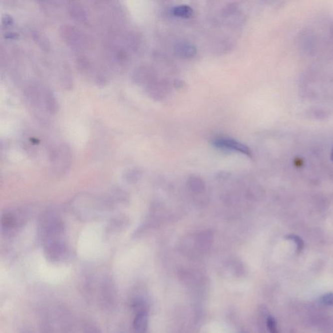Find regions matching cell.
<instances>
[{"label":"cell","mask_w":333,"mask_h":333,"mask_svg":"<svg viewBox=\"0 0 333 333\" xmlns=\"http://www.w3.org/2000/svg\"><path fill=\"white\" fill-rule=\"evenodd\" d=\"M102 206L107 207L106 202H102L89 195H80L72 202L74 214L82 220H94L99 216Z\"/></svg>","instance_id":"obj_1"},{"label":"cell","mask_w":333,"mask_h":333,"mask_svg":"<svg viewBox=\"0 0 333 333\" xmlns=\"http://www.w3.org/2000/svg\"><path fill=\"white\" fill-rule=\"evenodd\" d=\"M64 232L63 221L57 216L47 213L40 221L39 233L43 244L45 243L61 239Z\"/></svg>","instance_id":"obj_2"},{"label":"cell","mask_w":333,"mask_h":333,"mask_svg":"<svg viewBox=\"0 0 333 333\" xmlns=\"http://www.w3.org/2000/svg\"><path fill=\"white\" fill-rule=\"evenodd\" d=\"M25 210L15 209L4 213L1 218L2 231L5 235L12 236L25 225L27 221Z\"/></svg>","instance_id":"obj_3"},{"label":"cell","mask_w":333,"mask_h":333,"mask_svg":"<svg viewBox=\"0 0 333 333\" xmlns=\"http://www.w3.org/2000/svg\"><path fill=\"white\" fill-rule=\"evenodd\" d=\"M72 161V153L68 146L61 145L51 154V163L57 175H64L69 169Z\"/></svg>","instance_id":"obj_4"},{"label":"cell","mask_w":333,"mask_h":333,"mask_svg":"<svg viewBox=\"0 0 333 333\" xmlns=\"http://www.w3.org/2000/svg\"><path fill=\"white\" fill-rule=\"evenodd\" d=\"M43 245L45 257L53 263L63 261L69 255L68 246L61 239L51 240Z\"/></svg>","instance_id":"obj_5"},{"label":"cell","mask_w":333,"mask_h":333,"mask_svg":"<svg viewBox=\"0 0 333 333\" xmlns=\"http://www.w3.org/2000/svg\"><path fill=\"white\" fill-rule=\"evenodd\" d=\"M62 38L68 45L74 48H81L84 40V36L76 27L70 25H62L60 29Z\"/></svg>","instance_id":"obj_6"},{"label":"cell","mask_w":333,"mask_h":333,"mask_svg":"<svg viewBox=\"0 0 333 333\" xmlns=\"http://www.w3.org/2000/svg\"><path fill=\"white\" fill-rule=\"evenodd\" d=\"M213 145L215 147L218 148V149L234 150V151L240 152V153L249 157L251 156V154H252L250 149L248 147L233 139H216L213 141Z\"/></svg>","instance_id":"obj_7"},{"label":"cell","mask_w":333,"mask_h":333,"mask_svg":"<svg viewBox=\"0 0 333 333\" xmlns=\"http://www.w3.org/2000/svg\"><path fill=\"white\" fill-rule=\"evenodd\" d=\"M129 200L128 193L121 188H115L109 195L106 201L107 208H113L119 205H124Z\"/></svg>","instance_id":"obj_8"},{"label":"cell","mask_w":333,"mask_h":333,"mask_svg":"<svg viewBox=\"0 0 333 333\" xmlns=\"http://www.w3.org/2000/svg\"><path fill=\"white\" fill-rule=\"evenodd\" d=\"M68 10L70 16L75 20L82 23L87 21V15L85 10L83 6L78 2H70L68 5Z\"/></svg>","instance_id":"obj_9"},{"label":"cell","mask_w":333,"mask_h":333,"mask_svg":"<svg viewBox=\"0 0 333 333\" xmlns=\"http://www.w3.org/2000/svg\"><path fill=\"white\" fill-rule=\"evenodd\" d=\"M149 324L148 314L145 310L138 311L133 322L135 332L136 333H146Z\"/></svg>","instance_id":"obj_10"},{"label":"cell","mask_w":333,"mask_h":333,"mask_svg":"<svg viewBox=\"0 0 333 333\" xmlns=\"http://www.w3.org/2000/svg\"><path fill=\"white\" fill-rule=\"evenodd\" d=\"M214 241V235L211 231H205L200 233L196 238L197 249L200 251L209 250Z\"/></svg>","instance_id":"obj_11"},{"label":"cell","mask_w":333,"mask_h":333,"mask_svg":"<svg viewBox=\"0 0 333 333\" xmlns=\"http://www.w3.org/2000/svg\"><path fill=\"white\" fill-rule=\"evenodd\" d=\"M128 224V220L124 216H119L114 218L107 225L106 233L111 235L119 233L125 229Z\"/></svg>","instance_id":"obj_12"},{"label":"cell","mask_w":333,"mask_h":333,"mask_svg":"<svg viewBox=\"0 0 333 333\" xmlns=\"http://www.w3.org/2000/svg\"><path fill=\"white\" fill-rule=\"evenodd\" d=\"M175 51L178 56L183 58L194 57L197 53L196 47L188 42L178 43L175 47Z\"/></svg>","instance_id":"obj_13"},{"label":"cell","mask_w":333,"mask_h":333,"mask_svg":"<svg viewBox=\"0 0 333 333\" xmlns=\"http://www.w3.org/2000/svg\"><path fill=\"white\" fill-rule=\"evenodd\" d=\"M44 101L46 109H48L51 113H56L59 111V102L51 90L48 89L45 92Z\"/></svg>","instance_id":"obj_14"},{"label":"cell","mask_w":333,"mask_h":333,"mask_svg":"<svg viewBox=\"0 0 333 333\" xmlns=\"http://www.w3.org/2000/svg\"><path fill=\"white\" fill-rule=\"evenodd\" d=\"M32 37L43 51L48 52L50 50V43L47 36L40 31H32Z\"/></svg>","instance_id":"obj_15"},{"label":"cell","mask_w":333,"mask_h":333,"mask_svg":"<svg viewBox=\"0 0 333 333\" xmlns=\"http://www.w3.org/2000/svg\"><path fill=\"white\" fill-rule=\"evenodd\" d=\"M173 14L178 18H190L194 14L193 8L187 5L176 6L173 8Z\"/></svg>","instance_id":"obj_16"},{"label":"cell","mask_w":333,"mask_h":333,"mask_svg":"<svg viewBox=\"0 0 333 333\" xmlns=\"http://www.w3.org/2000/svg\"><path fill=\"white\" fill-rule=\"evenodd\" d=\"M188 186L192 192L201 193L205 190V184L203 180L197 177H192L188 180Z\"/></svg>","instance_id":"obj_17"},{"label":"cell","mask_w":333,"mask_h":333,"mask_svg":"<svg viewBox=\"0 0 333 333\" xmlns=\"http://www.w3.org/2000/svg\"><path fill=\"white\" fill-rule=\"evenodd\" d=\"M141 171L139 169H132L126 172L124 175V178L126 182L130 184H134L138 181L141 178Z\"/></svg>","instance_id":"obj_18"},{"label":"cell","mask_w":333,"mask_h":333,"mask_svg":"<svg viewBox=\"0 0 333 333\" xmlns=\"http://www.w3.org/2000/svg\"><path fill=\"white\" fill-rule=\"evenodd\" d=\"M266 328L269 333H279L278 326L276 319L272 315L268 316L266 318Z\"/></svg>","instance_id":"obj_19"},{"label":"cell","mask_w":333,"mask_h":333,"mask_svg":"<svg viewBox=\"0 0 333 333\" xmlns=\"http://www.w3.org/2000/svg\"><path fill=\"white\" fill-rule=\"evenodd\" d=\"M320 303L324 306L333 307V292H329L322 296L320 298Z\"/></svg>","instance_id":"obj_20"},{"label":"cell","mask_w":333,"mask_h":333,"mask_svg":"<svg viewBox=\"0 0 333 333\" xmlns=\"http://www.w3.org/2000/svg\"><path fill=\"white\" fill-rule=\"evenodd\" d=\"M62 83L64 84V87L66 89H72V84L74 83L72 81V76L68 74H64L62 78Z\"/></svg>","instance_id":"obj_21"},{"label":"cell","mask_w":333,"mask_h":333,"mask_svg":"<svg viewBox=\"0 0 333 333\" xmlns=\"http://www.w3.org/2000/svg\"><path fill=\"white\" fill-rule=\"evenodd\" d=\"M287 238L288 240H291L292 241L295 242V244L298 247V251L302 250L303 248H304V243H303L302 239L300 237L295 235H290L288 236Z\"/></svg>","instance_id":"obj_22"},{"label":"cell","mask_w":333,"mask_h":333,"mask_svg":"<svg viewBox=\"0 0 333 333\" xmlns=\"http://www.w3.org/2000/svg\"><path fill=\"white\" fill-rule=\"evenodd\" d=\"M78 63L79 67L83 70H87L90 67L89 62L85 57H81L79 58Z\"/></svg>","instance_id":"obj_23"},{"label":"cell","mask_w":333,"mask_h":333,"mask_svg":"<svg viewBox=\"0 0 333 333\" xmlns=\"http://www.w3.org/2000/svg\"><path fill=\"white\" fill-rule=\"evenodd\" d=\"M1 22L5 26H9V25H12V23H13V18L9 14H4L1 18Z\"/></svg>","instance_id":"obj_24"},{"label":"cell","mask_w":333,"mask_h":333,"mask_svg":"<svg viewBox=\"0 0 333 333\" xmlns=\"http://www.w3.org/2000/svg\"><path fill=\"white\" fill-rule=\"evenodd\" d=\"M4 36L8 39H17L19 37V35L18 33H14V32H10V33L5 34Z\"/></svg>","instance_id":"obj_25"},{"label":"cell","mask_w":333,"mask_h":333,"mask_svg":"<svg viewBox=\"0 0 333 333\" xmlns=\"http://www.w3.org/2000/svg\"><path fill=\"white\" fill-rule=\"evenodd\" d=\"M332 160L333 161V149L332 154Z\"/></svg>","instance_id":"obj_26"}]
</instances>
